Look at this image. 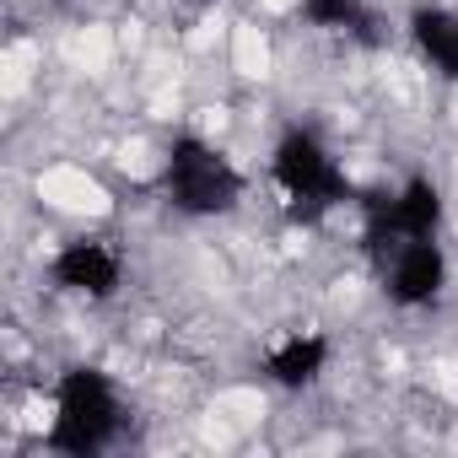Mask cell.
<instances>
[{"instance_id": "1", "label": "cell", "mask_w": 458, "mask_h": 458, "mask_svg": "<svg viewBox=\"0 0 458 458\" xmlns=\"http://www.w3.org/2000/svg\"><path fill=\"white\" fill-rule=\"evenodd\" d=\"M119 437V394L98 367H71L55 388V426L49 447L71 458H92Z\"/></svg>"}, {"instance_id": "2", "label": "cell", "mask_w": 458, "mask_h": 458, "mask_svg": "<svg viewBox=\"0 0 458 458\" xmlns=\"http://www.w3.org/2000/svg\"><path fill=\"white\" fill-rule=\"evenodd\" d=\"M276 183L286 194L292 221H324L335 205L351 199V178L335 167L313 130H286L276 146Z\"/></svg>"}, {"instance_id": "3", "label": "cell", "mask_w": 458, "mask_h": 458, "mask_svg": "<svg viewBox=\"0 0 458 458\" xmlns=\"http://www.w3.org/2000/svg\"><path fill=\"white\" fill-rule=\"evenodd\" d=\"M162 189L183 216H221V210H233L243 199V173L216 146H205L199 135H178L167 146Z\"/></svg>"}, {"instance_id": "4", "label": "cell", "mask_w": 458, "mask_h": 458, "mask_svg": "<svg viewBox=\"0 0 458 458\" xmlns=\"http://www.w3.org/2000/svg\"><path fill=\"white\" fill-rule=\"evenodd\" d=\"M49 276H55L60 292H76V297H98V302H103V297L119 292L124 259H119V249L103 243V238H76V243H65V249L55 254Z\"/></svg>"}, {"instance_id": "5", "label": "cell", "mask_w": 458, "mask_h": 458, "mask_svg": "<svg viewBox=\"0 0 458 458\" xmlns=\"http://www.w3.org/2000/svg\"><path fill=\"white\" fill-rule=\"evenodd\" d=\"M383 292L399 302V308H426L437 292H442V281H447V259H442V249H437V238H410L388 265H383Z\"/></svg>"}, {"instance_id": "6", "label": "cell", "mask_w": 458, "mask_h": 458, "mask_svg": "<svg viewBox=\"0 0 458 458\" xmlns=\"http://www.w3.org/2000/svg\"><path fill=\"white\" fill-rule=\"evenodd\" d=\"M324 367H329V340H324V335H286V340L265 356V372H270L281 388H308V383H318Z\"/></svg>"}, {"instance_id": "7", "label": "cell", "mask_w": 458, "mask_h": 458, "mask_svg": "<svg viewBox=\"0 0 458 458\" xmlns=\"http://www.w3.org/2000/svg\"><path fill=\"white\" fill-rule=\"evenodd\" d=\"M410 38L420 44V55H426L447 81H458V17H453V12L420 6V12L410 17Z\"/></svg>"}, {"instance_id": "8", "label": "cell", "mask_w": 458, "mask_h": 458, "mask_svg": "<svg viewBox=\"0 0 458 458\" xmlns=\"http://www.w3.org/2000/svg\"><path fill=\"white\" fill-rule=\"evenodd\" d=\"M302 22L329 28V33H351L361 44H377V17L361 0H302Z\"/></svg>"}]
</instances>
